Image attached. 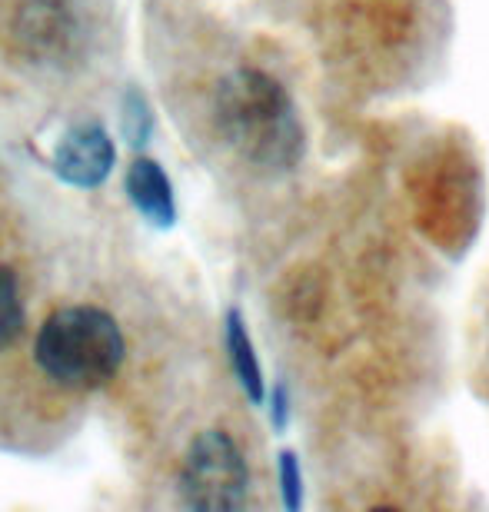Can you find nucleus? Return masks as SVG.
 I'll return each mask as SVG.
<instances>
[{"label":"nucleus","mask_w":489,"mask_h":512,"mask_svg":"<svg viewBox=\"0 0 489 512\" xmlns=\"http://www.w3.org/2000/svg\"><path fill=\"white\" fill-rule=\"evenodd\" d=\"M213 114L227 147L253 170L290 173L307 153V130L293 97L257 67H240L220 80Z\"/></svg>","instance_id":"nucleus-1"},{"label":"nucleus","mask_w":489,"mask_h":512,"mask_svg":"<svg viewBox=\"0 0 489 512\" xmlns=\"http://www.w3.org/2000/svg\"><path fill=\"white\" fill-rule=\"evenodd\" d=\"M34 356L47 380L74 393H87L114 380L127 356V343L107 310L64 306L40 326Z\"/></svg>","instance_id":"nucleus-2"},{"label":"nucleus","mask_w":489,"mask_h":512,"mask_svg":"<svg viewBox=\"0 0 489 512\" xmlns=\"http://www.w3.org/2000/svg\"><path fill=\"white\" fill-rule=\"evenodd\" d=\"M250 469L240 446L223 429H207L190 443L180 466V503L197 512H230L247 506Z\"/></svg>","instance_id":"nucleus-3"},{"label":"nucleus","mask_w":489,"mask_h":512,"mask_svg":"<svg viewBox=\"0 0 489 512\" xmlns=\"http://www.w3.org/2000/svg\"><path fill=\"white\" fill-rule=\"evenodd\" d=\"M20 47L34 60H67L77 54L80 24L67 0H27L14 20Z\"/></svg>","instance_id":"nucleus-4"},{"label":"nucleus","mask_w":489,"mask_h":512,"mask_svg":"<svg viewBox=\"0 0 489 512\" xmlns=\"http://www.w3.org/2000/svg\"><path fill=\"white\" fill-rule=\"evenodd\" d=\"M114 160H117V150H114V143H110L107 130L100 124H80L60 140V147L54 153V173L64 183L94 190L110 177Z\"/></svg>","instance_id":"nucleus-5"},{"label":"nucleus","mask_w":489,"mask_h":512,"mask_svg":"<svg viewBox=\"0 0 489 512\" xmlns=\"http://www.w3.org/2000/svg\"><path fill=\"white\" fill-rule=\"evenodd\" d=\"M127 193H130V200H134V207L144 213L150 223L173 227V220H177V203H173V187L157 160L140 157L130 163Z\"/></svg>","instance_id":"nucleus-6"},{"label":"nucleus","mask_w":489,"mask_h":512,"mask_svg":"<svg viewBox=\"0 0 489 512\" xmlns=\"http://www.w3.org/2000/svg\"><path fill=\"white\" fill-rule=\"evenodd\" d=\"M227 353H230V366H233V376H237L240 389L247 393L253 406H263V399H267V383H263L257 350H253L247 320H243L240 310L227 313Z\"/></svg>","instance_id":"nucleus-7"},{"label":"nucleus","mask_w":489,"mask_h":512,"mask_svg":"<svg viewBox=\"0 0 489 512\" xmlns=\"http://www.w3.org/2000/svg\"><path fill=\"white\" fill-rule=\"evenodd\" d=\"M24 333V306H20L17 276L10 266H0V350H10Z\"/></svg>","instance_id":"nucleus-8"},{"label":"nucleus","mask_w":489,"mask_h":512,"mask_svg":"<svg viewBox=\"0 0 489 512\" xmlns=\"http://www.w3.org/2000/svg\"><path fill=\"white\" fill-rule=\"evenodd\" d=\"M280 459V496H283V506L290 512H300L303 509V466H300V456L293 449H283L277 456Z\"/></svg>","instance_id":"nucleus-9"},{"label":"nucleus","mask_w":489,"mask_h":512,"mask_svg":"<svg viewBox=\"0 0 489 512\" xmlns=\"http://www.w3.org/2000/svg\"><path fill=\"white\" fill-rule=\"evenodd\" d=\"M150 127H154V117H150L147 100L140 94H127L124 100V133L130 137L134 147H144L150 137Z\"/></svg>","instance_id":"nucleus-10"},{"label":"nucleus","mask_w":489,"mask_h":512,"mask_svg":"<svg viewBox=\"0 0 489 512\" xmlns=\"http://www.w3.org/2000/svg\"><path fill=\"white\" fill-rule=\"evenodd\" d=\"M270 423L273 429H287L290 423V393L283 383L273 386V393H270Z\"/></svg>","instance_id":"nucleus-11"}]
</instances>
